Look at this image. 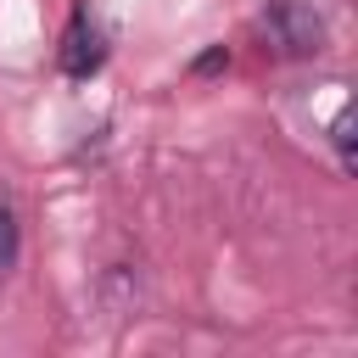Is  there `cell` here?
Instances as JSON below:
<instances>
[{
	"label": "cell",
	"instance_id": "cell-1",
	"mask_svg": "<svg viewBox=\"0 0 358 358\" xmlns=\"http://www.w3.org/2000/svg\"><path fill=\"white\" fill-rule=\"evenodd\" d=\"M263 28H268V39L285 56H313L319 39H324V28H319V17H313L308 0H268L263 6Z\"/></svg>",
	"mask_w": 358,
	"mask_h": 358
},
{
	"label": "cell",
	"instance_id": "cell-2",
	"mask_svg": "<svg viewBox=\"0 0 358 358\" xmlns=\"http://www.w3.org/2000/svg\"><path fill=\"white\" fill-rule=\"evenodd\" d=\"M56 62H62L67 78H90V73H101V62H106V39H101V28L90 22V11H73Z\"/></svg>",
	"mask_w": 358,
	"mask_h": 358
},
{
	"label": "cell",
	"instance_id": "cell-3",
	"mask_svg": "<svg viewBox=\"0 0 358 358\" xmlns=\"http://www.w3.org/2000/svg\"><path fill=\"white\" fill-rule=\"evenodd\" d=\"M17 263V218H11V207H0V274Z\"/></svg>",
	"mask_w": 358,
	"mask_h": 358
}]
</instances>
